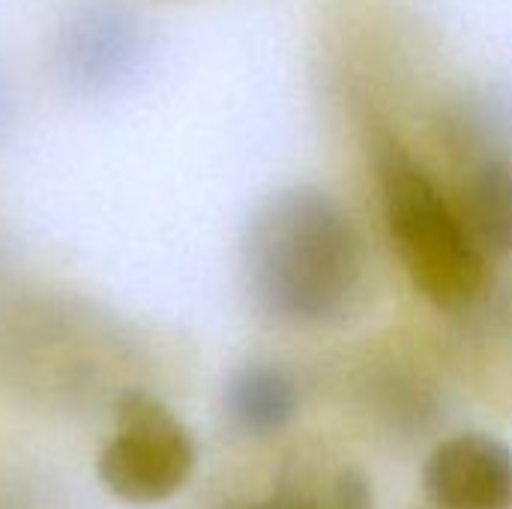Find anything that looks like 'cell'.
Wrapping results in <instances>:
<instances>
[{
    "label": "cell",
    "mask_w": 512,
    "mask_h": 509,
    "mask_svg": "<svg viewBox=\"0 0 512 509\" xmlns=\"http://www.w3.org/2000/svg\"><path fill=\"white\" fill-rule=\"evenodd\" d=\"M372 165L387 234L411 285L438 309H468L489 282V258L465 231L456 204L390 132H372Z\"/></svg>",
    "instance_id": "2"
},
{
    "label": "cell",
    "mask_w": 512,
    "mask_h": 509,
    "mask_svg": "<svg viewBox=\"0 0 512 509\" xmlns=\"http://www.w3.org/2000/svg\"><path fill=\"white\" fill-rule=\"evenodd\" d=\"M150 51L147 24L120 0H81L51 36V69L60 87L96 99L126 87Z\"/></svg>",
    "instance_id": "4"
},
{
    "label": "cell",
    "mask_w": 512,
    "mask_h": 509,
    "mask_svg": "<svg viewBox=\"0 0 512 509\" xmlns=\"http://www.w3.org/2000/svg\"><path fill=\"white\" fill-rule=\"evenodd\" d=\"M300 408L294 378L273 363L240 366L225 387V414L249 438H270L291 426Z\"/></svg>",
    "instance_id": "7"
},
{
    "label": "cell",
    "mask_w": 512,
    "mask_h": 509,
    "mask_svg": "<svg viewBox=\"0 0 512 509\" xmlns=\"http://www.w3.org/2000/svg\"><path fill=\"white\" fill-rule=\"evenodd\" d=\"M222 509H375L372 486L351 465L315 468L294 462L282 471L276 489L261 501H237Z\"/></svg>",
    "instance_id": "8"
},
{
    "label": "cell",
    "mask_w": 512,
    "mask_h": 509,
    "mask_svg": "<svg viewBox=\"0 0 512 509\" xmlns=\"http://www.w3.org/2000/svg\"><path fill=\"white\" fill-rule=\"evenodd\" d=\"M435 509H512V450L483 432L441 441L423 468Z\"/></svg>",
    "instance_id": "5"
},
{
    "label": "cell",
    "mask_w": 512,
    "mask_h": 509,
    "mask_svg": "<svg viewBox=\"0 0 512 509\" xmlns=\"http://www.w3.org/2000/svg\"><path fill=\"white\" fill-rule=\"evenodd\" d=\"M198 447L180 417L153 393L126 387L114 402V435L96 459V477L117 501L147 507L174 498L192 477Z\"/></svg>",
    "instance_id": "3"
},
{
    "label": "cell",
    "mask_w": 512,
    "mask_h": 509,
    "mask_svg": "<svg viewBox=\"0 0 512 509\" xmlns=\"http://www.w3.org/2000/svg\"><path fill=\"white\" fill-rule=\"evenodd\" d=\"M456 213L477 243L489 255L512 252V150L483 153L462 162V180L456 192Z\"/></svg>",
    "instance_id": "6"
},
{
    "label": "cell",
    "mask_w": 512,
    "mask_h": 509,
    "mask_svg": "<svg viewBox=\"0 0 512 509\" xmlns=\"http://www.w3.org/2000/svg\"><path fill=\"white\" fill-rule=\"evenodd\" d=\"M243 276L267 318L291 327L333 324L363 288L360 228L345 204L318 186L279 189L246 225Z\"/></svg>",
    "instance_id": "1"
},
{
    "label": "cell",
    "mask_w": 512,
    "mask_h": 509,
    "mask_svg": "<svg viewBox=\"0 0 512 509\" xmlns=\"http://www.w3.org/2000/svg\"><path fill=\"white\" fill-rule=\"evenodd\" d=\"M9 120H12V90H9V84H6V78L0 72V135L6 132Z\"/></svg>",
    "instance_id": "9"
}]
</instances>
